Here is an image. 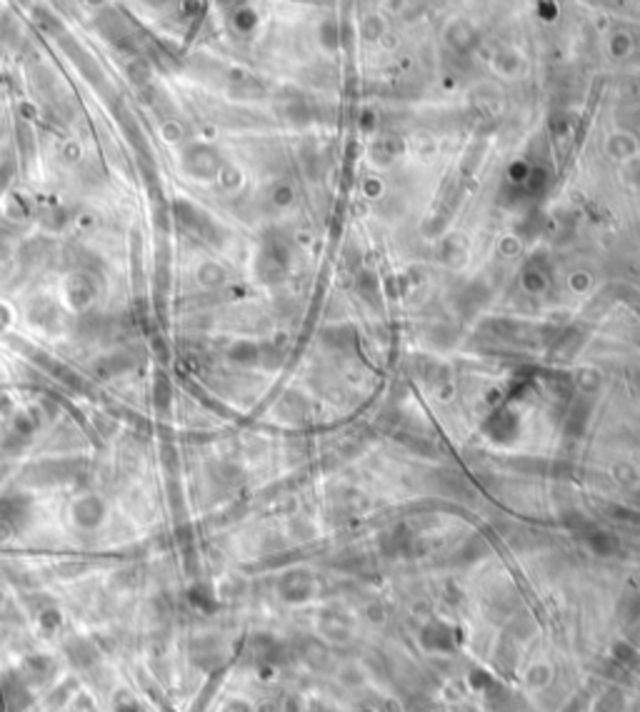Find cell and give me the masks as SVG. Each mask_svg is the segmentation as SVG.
<instances>
[{"instance_id":"6da1fadb","label":"cell","mask_w":640,"mask_h":712,"mask_svg":"<svg viewBox=\"0 0 640 712\" xmlns=\"http://www.w3.org/2000/svg\"><path fill=\"white\" fill-rule=\"evenodd\" d=\"M118 712H143V710H140V707L130 700V702H128V705H120V707H118Z\"/></svg>"}]
</instances>
